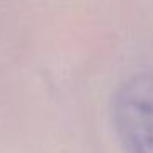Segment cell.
I'll return each instance as SVG.
<instances>
[{
	"label": "cell",
	"mask_w": 153,
	"mask_h": 153,
	"mask_svg": "<svg viewBox=\"0 0 153 153\" xmlns=\"http://www.w3.org/2000/svg\"><path fill=\"white\" fill-rule=\"evenodd\" d=\"M110 119L123 153H153V74L137 73L117 86Z\"/></svg>",
	"instance_id": "obj_1"
}]
</instances>
